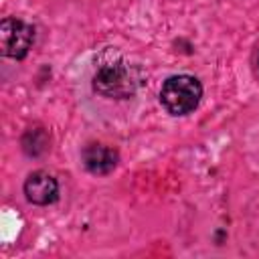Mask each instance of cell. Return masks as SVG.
Returning a JSON list of instances; mask_svg holds the SVG:
<instances>
[{
	"instance_id": "6da1fadb",
	"label": "cell",
	"mask_w": 259,
	"mask_h": 259,
	"mask_svg": "<svg viewBox=\"0 0 259 259\" xmlns=\"http://www.w3.org/2000/svg\"><path fill=\"white\" fill-rule=\"evenodd\" d=\"M140 83L138 69L123 59L105 61L93 75V91L107 99H127L136 93Z\"/></svg>"
},
{
	"instance_id": "7a4b0ae2",
	"label": "cell",
	"mask_w": 259,
	"mask_h": 259,
	"mask_svg": "<svg viewBox=\"0 0 259 259\" xmlns=\"http://www.w3.org/2000/svg\"><path fill=\"white\" fill-rule=\"evenodd\" d=\"M202 99V85L196 77L180 73L162 83L160 103L170 115H188L198 107Z\"/></svg>"
},
{
	"instance_id": "3957f363",
	"label": "cell",
	"mask_w": 259,
	"mask_h": 259,
	"mask_svg": "<svg viewBox=\"0 0 259 259\" xmlns=\"http://www.w3.org/2000/svg\"><path fill=\"white\" fill-rule=\"evenodd\" d=\"M34 42V28L20 18L6 16L0 22V53L8 59H24Z\"/></svg>"
},
{
	"instance_id": "277c9868",
	"label": "cell",
	"mask_w": 259,
	"mask_h": 259,
	"mask_svg": "<svg viewBox=\"0 0 259 259\" xmlns=\"http://www.w3.org/2000/svg\"><path fill=\"white\" fill-rule=\"evenodd\" d=\"M24 196L30 204L49 206L59 198V182L47 170H34L24 180Z\"/></svg>"
},
{
	"instance_id": "5b68a950",
	"label": "cell",
	"mask_w": 259,
	"mask_h": 259,
	"mask_svg": "<svg viewBox=\"0 0 259 259\" xmlns=\"http://www.w3.org/2000/svg\"><path fill=\"white\" fill-rule=\"evenodd\" d=\"M81 162L85 166L87 172L95 174V176H105L109 172L115 170L117 162H119V154L115 148L105 146V144H87L81 152Z\"/></svg>"
},
{
	"instance_id": "8992f818",
	"label": "cell",
	"mask_w": 259,
	"mask_h": 259,
	"mask_svg": "<svg viewBox=\"0 0 259 259\" xmlns=\"http://www.w3.org/2000/svg\"><path fill=\"white\" fill-rule=\"evenodd\" d=\"M20 144H22V150H24L26 156L38 158V156H42L51 148L49 146L51 144V138H49V134H47L45 127H30V130L24 132Z\"/></svg>"
}]
</instances>
